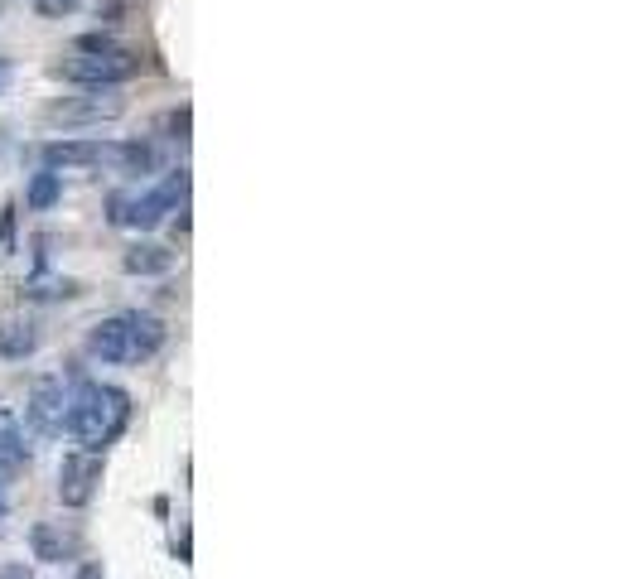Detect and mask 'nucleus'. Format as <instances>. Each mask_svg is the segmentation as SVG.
I'll return each instance as SVG.
<instances>
[{"instance_id":"nucleus-1","label":"nucleus","mask_w":642,"mask_h":579,"mask_svg":"<svg viewBox=\"0 0 642 579\" xmlns=\"http://www.w3.org/2000/svg\"><path fill=\"white\" fill-rule=\"evenodd\" d=\"M131 425V396L112 382H83L68 396V435L102 454L107 444H116Z\"/></svg>"},{"instance_id":"nucleus-2","label":"nucleus","mask_w":642,"mask_h":579,"mask_svg":"<svg viewBox=\"0 0 642 579\" xmlns=\"http://www.w3.org/2000/svg\"><path fill=\"white\" fill-rule=\"evenodd\" d=\"M145 73V54L131 44H116L112 34H83L78 39V58L54 63V78L78 87H121Z\"/></svg>"},{"instance_id":"nucleus-3","label":"nucleus","mask_w":642,"mask_h":579,"mask_svg":"<svg viewBox=\"0 0 642 579\" xmlns=\"http://www.w3.org/2000/svg\"><path fill=\"white\" fill-rule=\"evenodd\" d=\"M165 319H155V314H112V319H102V324H92L87 333V353L102 362H116V367H126V362H150L160 348H165Z\"/></svg>"},{"instance_id":"nucleus-4","label":"nucleus","mask_w":642,"mask_h":579,"mask_svg":"<svg viewBox=\"0 0 642 579\" xmlns=\"http://www.w3.org/2000/svg\"><path fill=\"white\" fill-rule=\"evenodd\" d=\"M189 169H174L165 174L155 189L136 193V198H116L112 203V222L121 227H136V232H150V227H160L169 213H184V203H189Z\"/></svg>"},{"instance_id":"nucleus-5","label":"nucleus","mask_w":642,"mask_h":579,"mask_svg":"<svg viewBox=\"0 0 642 579\" xmlns=\"http://www.w3.org/2000/svg\"><path fill=\"white\" fill-rule=\"evenodd\" d=\"M126 111V97H116V87H83L78 97H54L44 107V126L54 131H92L102 121H116Z\"/></svg>"},{"instance_id":"nucleus-6","label":"nucleus","mask_w":642,"mask_h":579,"mask_svg":"<svg viewBox=\"0 0 642 579\" xmlns=\"http://www.w3.org/2000/svg\"><path fill=\"white\" fill-rule=\"evenodd\" d=\"M102 473H107L102 454H92V449H68L63 464H58V502L73 507V512H83L87 502L97 497V488H102Z\"/></svg>"},{"instance_id":"nucleus-7","label":"nucleus","mask_w":642,"mask_h":579,"mask_svg":"<svg viewBox=\"0 0 642 579\" xmlns=\"http://www.w3.org/2000/svg\"><path fill=\"white\" fill-rule=\"evenodd\" d=\"M29 425L39 430V435H63L68 430V386L58 382V377H39V382L29 386Z\"/></svg>"},{"instance_id":"nucleus-8","label":"nucleus","mask_w":642,"mask_h":579,"mask_svg":"<svg viewBox=\"0 0 642 579\" xmlns=\"http://www.w3.org/2000/svg\"><path fill=\"white\" fill-rule=\"evenodd\" d=\"M29 551L44 565H63V560H78L83 555V531L68 522H34L29 526Z\"/></svg>"},{"instance_id":"nucleus-9","label":"nucleus","mask_w":642,"mask_h":579,"mask_svg":"<svg viewBox=\"0 0 642 579\" xmlns=\"http://www.w3.org/2000/svg\"><path fill=\"white\" fill-rule=\"evenodd\" d=\"M107 145L112 140H54L39 150V160L49 174H63V169H107Z\"/></svg>"},{"instance_id":"nucleus-10","label":"nucleus","mask_w":642,"mask_h":579,"mask_svg":"<svg viewBox=\"0 0 642 579\" xmlns=\"http://www.w3.org/2000/svg\"><path fill=\"white\" fill-rule=\"evenodd\" d=\"M107 169L121 179H140V174H155L160 169V150L150 140H112L107 145Z\"/></svg>"},{"instance_id":"nucleus-11","label":"nucleus","mask_w":642,"mask_h":579,"mask_svg":"<svg viewBox=\"0 0 642 579\" xmlns=\"http://www.w3.org/2000/svg\"><path fill=\"white\" fill-rule=\"evenodd\" d=\"M25 469H29V454H25L20 420H15V411H0V483L20 478Z\"/></svg>"},{"instance_id":"nucleus-12","label":"nucleus","mask_w":642,"mask_h":579,"mask_svg":"<svg viewBox=\"0 0 642 579\" xmlns=\"http://www.w3.org/2000/svg\"><path fill=\"white\" fill-rule=\"evenodd\" d=\"M174 261H179V256L169 247H160V242H136V247L121 256V271H126V276H169Z\"/></svg>"},{"instance_id":"nucleus-13","label":"nucleus","mask_w":642,"mask_h":579,"mask_svg":"<svg viewBox=\"0 0 642 579\" xmlns=\"http://www.w3.org/2000/svg\"><path fill=\"white\" fill-rule=\"evenodd\" d=\"M39 324L34 319H0V358H10V362H20L29 358L34 348H39Z\"/></svg>"},{"instance_id":"nucleus-14","label":"nucleus","mask_w":642,"mask_h":579,"mask_svg":"<svg viewBox=\"0 0 642 579\" xmlns=\"http://www.w3.org/2000/svg\"><path fill=\"white\" fill-rule=\"evenodd\" d=\"M78 295H83V280H73V276L39 271V276L25 280V300H39V304H63V300H78Z\"/></svg>"},{"instance_id":"nucleus-15","label":"nucleus","mask_w":642,"mask_h":579,"mask_svg":"<svg viewBox=\"0 0 642 579\" xmlns=\"http://www.w3.org/2000/svg\"><path fill=\"white\" fill-rule=\"evenodd\" d=\"M58 198H63V174H49V169H44V174H34V179H29L25 203L34 208V213H49Z\"/></svg>"},{"instance_id":"nucleus-16","label":"nucleus","mask_w":642,"mask_h":579,"mask_svg":"<svg viewBox=\"0 0 642 579\" xmlns=\"http://www.w3.org/2000/svg\"><path fill=\"white\" fill-rule=\"evenodd\" d=\"M189 121H194V111H189V107L169 111V116H165V131H169V140H179V145H189Z\"/></svg>"},{"instance_id":"nucleus-17","label":"nucleus","mask_w":642,"mask_h":579,"mask_svg":"<svg viewBox=\"0 0 642 579\" xmlns=\"http://www.w3.org/2000/svg\"><path fill=\"white\" fill-rule=\"evenodd\" d=\"M83 0H34V15H44V20H63V15H73Z\"/></svg>"},{"instance_id":"nucleus-18","label":"nucleus","mask_w":642,"mask_h":579,"mask_svg":"<svg viewBox=\"0 0 642 579\" xmlns=\"http://www.w3.org/2000/svg\"><path fill=\"white\" fill-rule=\"evenodd\" d=\"M10 251H15V203L0 208V256H10Z\"/></svg>"},{"instance_id":"nucleus-19","label":"nucleus","mask_w":642,"mask_h":579,"mask_svg":"<svg viewBox=\"0 0 642 579\" xmlns=\"http://www.w3.org/2000/svg\"><path fill=\"white\" fill-rule=\"evenodd\" d=\"M0 579H34L29 565H0Z\"/></svg>"},{"instance_id":"nucleus-20","label":"nucleus","mask_w":642,"mask_h":579,"mask_svg":"<svg viewBox=\"0 0 642 579\" xmlns=\"http://www.w3.org/2000/svg\"><path fill=\"white\" fill-rule=\"evenodd\" d=\"M10 78H15V68H10V58H0V92L10 87Z\"/></svg>"},{"instance_id":"nucleus-21","label":"nucleus","mask_w":642,"mask_h":579,"mask_svg":"<svg viewBox=\"0 0 642 579\" xmlns=\"http://www.w3.org/2000/svg\"><path fill=\"white\" fill-rule=\"evenodd\" d=\"M73 579H102V565H78V575Z\"/></svg>"},{"instance_id":"nucleus-22","label":"nucleus","mask_w":642,"mask_h":579,"mask_svg":"<svg viewBox=\"0 0 642 579\" xmlns=\"http://www.w3.org/2000/svg\"><path fill=\"white\" fill-rule=\"evenodd\" d=\"M0 522H5V483H0Z\"/></svg>"},{"instance_id":"nucleus-23","label":"nucleus","mask_w":642,"mask_h":579,"mask_svg":"<svg viewBox=\"0 0 642 579\" xmlns=\"http://www.w3.org/2000/svg\"><path fill=\"white\" fill-rule=\"evenodd\" d=\"M0 145H5V131H0Z\"/></svg>"}]
</instances>
